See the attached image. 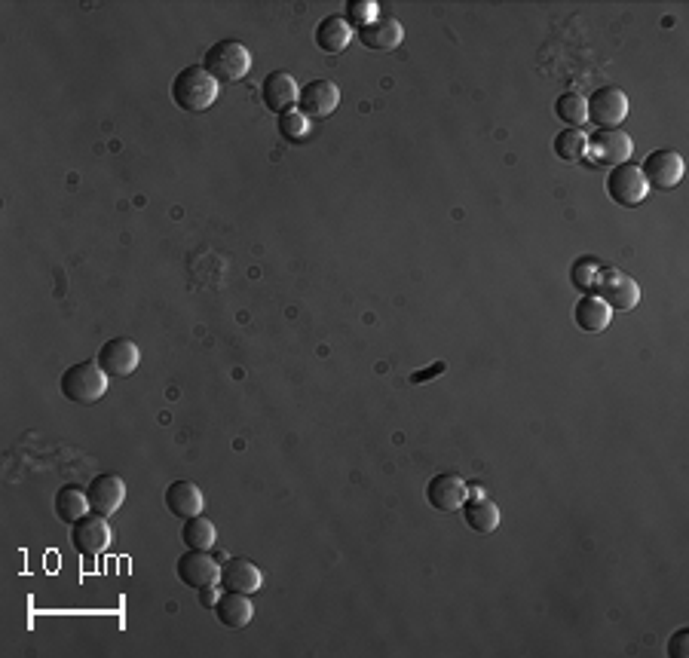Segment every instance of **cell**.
<instances>
[{"mask_svg": "<svg viewBox=\"0 0 689 658\" xmlns=\"http://www.w3.org/2000/svg\"><path fill=\"white\" fill-rule=\"evenodd\" d=\"M555 114L567 129H582L588 123V101L579 92H564L555 101Z\"/></svg>", "mask_w": 689, "mask_h": 658, "instance_id": "cell-25", "label": "cell"}, {"mask_svg": "<svg viewBox=\"0 0 689 658\" xmlns=\"http://www.w3.org/2000/svg\"><path fill=\"white\" fill-rule=\"evenodd\" d=\"M279 135L288 141V144H298L310 135V117L301 111V108H291L285 114H279Z\"/></svg>", "mask_w": 689, "mask_h": 658, "instance_id": "cell-28", "label": "cell"}, {"mask_svg": "<svg viewBox=\"0 0 689 658\" xmlns=\"http://www.w3.org/2000/svg\"><path fill=\"white\" fill-rule=\"evenodd\" d=\"M343 13H347L343 19H347V22L353 25V31H359V28H365V25H371V22H377V19L383 16L374 0H350L347 10H343Z\"/></svg>", "mask_w": 689, "mask_h": 658, "instance_id": "cell-29", "label": "cell"}, {"mask_svg": "<svg viewBox=\"0 0 689 658\" xmlns=\"http://www.w3.org/2000/svg\"><path fill=\"white\" fill-rule=\"evenodd\" d=\"M598 294L607 300L610 310H622V313L634 310L637 303H641V285H637L628 273L616 270V267H604Z\"/></svg>", "mask_w": 689, "mask_h": 658, "instance_id": "cell-11", "label": "cell"}, {"mask_svg": "<svg viewBox=\"0 0 689 658\" xmlns=\"http://www.w3.org/2000/svg\"><path fill=\"white\" fill-rule=\"evenodd\" d=\"M356 37L362 40L365 49H377V53H386V49H396L405 40V28H402V22L396 16H380L377 22L359 28Z\"/></svg>", "mask_w": 689, "mask_h": 658, "instance_id": "cell-18", "label": "cell"}, {"mask_svg": "<svg viewBox=\"0 0 689 658\" xmlns=\"http://www.w3.org/2000/svg\"><path fill=\"white\" fill-rule=\"evenodd\" d=\"M686 640H689V628L674 631V634H671V640H668V655H671V658H686V655H689Z\"/></svg>", "mask_w": 689, "mask_h": 658, "instance_id": "cell-30", "label": "cell"}, {"mask_svg": "<svg viewBox=\"0 0 689 658\" xmlns=\"http://www.w3.org/2000/svg\"><path fill=\"white\" fill-rule=\"evenodd\" d=\"M95 362L102 365V371L111 380H126L129 374H135L138 362H141V349L129 340V337H114L108 343H102L98 349Z\"/></svg>", "mask_w": 689, "mask_h": 658, "instance_id": "cell-7", "label": "cell"}, {"mask_svg": "<svg viewBox=\"0 0 689 658\" xmlns=\"http://www.w3.org/2000/svg\"><path fill=\"white\" fill-rule=\"evenodd\" d=\"M86 493H89V509L98 512V515H105V518H111L126 502V484H123L120 475H111V472L95 475L92 484L86 487Z\"/></svg>", "mask_w": 689, "mask_h": 658, "instance_id": "cell-14", "label": "cell"}, {"mask_svg": "<svg viewBox=\"0 0 689 658\" xmlns=\"http://www.w3.org/2000/svg\"><path fill=\"white\" fill-rule=\"evenodd\" d=\"M585 101H588V120L601 129H619V123L628 117V95L619 86H601Z\"/></svg>", "mask_w": 689, "mask_h": 658, "instance_id": "cell-6", "label": "cell"}, {"mask_svg": "<svg viewBox=\"0 0 689 658\" xmlns=\"http://www.w3.org/2000/svg\"><path fill=\"white\" fill-rule=\"evenodd\" d=\"M441 371H445V365L438 362V365H432V368H429V371H423V374H420V371H417V374H411V383H426L429 377H435V374H441Z\"/></svg>", "mask_w": 689, "mask_h": 658, "instance_id": "cell-32", "label": "cell"}, {"mask_svg": "<svg viewBox=\"0 0 689 658\" xmlns=\"http://www.w3.org/2000/svg\"><path fill=\"white\" fill-rule=\"evenodd\" d=\"M573 319L579 325V331L585 334H601L610 328V319H613V310L607 307V300L601 294H582L579 303L573 307Z\"/></svg>", "mask_w": 689, "mask_h": 658, "instance_id": "cell-17", "label": "cell"}, {"mask_svg": "<svg viewBox=\"0 0 689 658\" xmlns=\"http://www.w3.org/2000/svg\"><path fill=\"white\" fill-rule=\"evenodd\" d=\"M601 276H604V264L592 255H582L573 267H570V282L582 291V294H598V285H601Z\"/></svg>", "mask_w": 689, "mask_h": 658, "instance_id": "cell-26", "label": "cell"}, {"mask_svg": "<svg viewBox=\"0 0 689 658\" xmlns=\"http://www.w3.org/2000/svg\"><path fill=\"white\" fill-rule=\"evenodd\" d=\"M175 576L193 588V591H200L206 585H221V564L218 558H212L209 551H193L187 548L181 558L175 561Z\"/></svg>", "mask_w": 689, "mask_h": 658, "instance_id": "cell-5", "label": "cell"}, {"mask_svg": "<svg viewBox=\"0 0 689 658\" xmlns=\"http://www.w3.org/2000/svg\"><path fill=\"white\" fill-rule=\"evenodd\" d=\"M337 105H340V89L331 80H310L307 86H301L298 108L307 117H331Z\"/></svg>", "mask_w": 689, "mask_h": 658, "instance_id": "cell-15", "label": "cell"}, {"mask_svg": "<svg viewBox=\"0 0 689 658\" xmlns=\"http://www.w3.org/2000/svg\"><path fill=\"white\" fill-rule=\"evenodd\" d=\"M252 594H236L224 591L215 603V616L224 628H245L255 619V603L249 600Z\"/></svg>", "mask_w": 689, "mask_h": 658, "instance_id": "cell-20", "label": "cell"}, {"mask_svg": "<svg viewBox=\"0 0 689 658\" xmlns=\"http://www.w3.org/2000/svg\"><path fill=\"white\" fill-rule=\"evenodd\" d=\"M114 542V530L108 524L105 515H83L77 524H71V545L80 551V554H102L108 551Z\"/></svg>", "mask_w": 689, "mask_h": 658, "instance_id": "cell-10", "label": "cell"}, {"mask_svg": "<svg viewBox=\"0 0 689 658\" xmlns=\"http://www.w3.org/2000/svg\"><path fill=\"white\" fill-rule=\"evenodd\" d=\"M261 98H264L267 111L273 114H285L291 108H298V98H301L298 80L288 71H270L261 83Z\"/></svg>", "mask_w": 689, "mask_h": 658, "instance_id": "cell-13", "label": "cell"}, {"mask_svg": "<svg viewBox=\"0 0 689 658\" xmlns=\"http://www.w3.org/2000/svg\"><path fill=\"white\" fill-rule=\"evenodd\" d=\"M607 196L616 202V206H622V209H637V206H641V202L650 196V184H647L641 166H631V163L613 166L610 175H607Z\"/></svg>", "mask_w": 689, "mask_h": 658, "instance_id": "cell-4", "label": "cell"}, {"mask_svg": "<svg viewBox=\"0 0 689 658\" xmlns=\"http://www.w3.org/2000/svg\"><path fill=\"white\" fill-rule=\"evenodd\" d=\"M683 169L686 166H683V157L677 154V150H653L641 166L647 184L659 187V190H674L683 181Z\"/></svg>", "mask_w": 689, "mask_h": 658, "instance_id": "cell-12", "label": "cell"}, {"mask_svg": "<svg viewBox=\"0 0 689 658\" xmlns=\"http://www.w3.org/2000/svg\"><path fill=\"white\" fill-rule=\"evenodd\" d=\"M466 496H469V484L457 472H441V475L429 478V484H426V502L435 512H445V515L460 512Z\"/></svg>", "mask_w": 689, "mask_h": 658, "instance_id": "cell-9", "label": "cell"}, {"mask_svg": "<svg viewBox=\"0 0 689 658\" xmlns=\"http://www.w3.org/2000/svg\"><path fill=\"white\" fill-rule=\"evenodd\" d=\"M353 37H356V31H353V25H350L347 19H343V16H328V19H322V22L316 25V34H313L316 46L322 49V53H331V56L343 53V49L350 46Z\"/></svg>", "mask_w": 689, "mask_h": 658, "instance_id": "cell-21", "label": "cell"}, {"mask_svg": "<svg viewBox=\"0 0 689 658\" xmlns=\"http://www.w3.org/2000/svg\"><path fill=\"white\" fill-rule=\"evenodd\" d=\"M53 505H56V515H59L65 524H77L83 515L92 512V509H89V493H86L80 484H65V487H59Z\"/></svg>", "mask_w": 689, "mask_h": 658, "instance_id": "cell-23", "label": "cell"}, {"mask_svg": "<svg viewBox=\"0 0 689 658\" xmlns=\"http://www.w3.org/2000/svg\"><path fill=\"white\" fill-rule=\"evenodd\" d=\"M203 68L218 80V83H239L242 77H249L252 71V53L249 46L239 40H218L209 46V53L203 59Z\"/></svg>", "mask_w": 689, "mask_h": 658, "instance_id": "cell-2", "label": "cell"}, {"mask_svg": "<svg viewBox=\"0 0 689 658\" xmlns=\"http://www.w3.org/2000/svg\"><path fill=\"white\" fill-rule=\"evenodd\" d=\"M221 585H224V591L255 594L264 585V573L249 558H227L221 567Z\"/></svg>", "mask_w": 689, "mask_h": 658, "instance_id": "cell-16", "label": "cell"}, {"mask_svg": "<svg viewBox=\"0 0 689 658\" xmlns=\"http://www.w3.org/2000/svg\"><path fill=\"white\" fill-rule=\"evenodd\" d=\"M203 505H206L203 490L196 487L193 481H184V478H181V481H175V484L166 487V509H169L175 518H181V521L203 515Z\"/></svg>", "mask_w": 689, "mask_h": 658, "instance_id": "cell-19", "label": "cell"}, {"mask_svg": "<svg viewBox=\"0 0 689 658\" xmlns=\"http://www.w3.org/2000/svg\"><path fill=\"white\" fill-rule=\"evenodd\" d=\"M108 380L111 377L102 371V365H98V362H77L62 374L59 386H62V395L71 404H95V401L105 398Z\"/></svg>", "mask_w": 689, "mask_h": 658, "instance_id": "cell-3", "label": "cell"}, {"mask_svg": "<svg viewBox=\"0 0 689 658\" xmlns=\"http://www.w3.org/2000/svg\"><path fill=\"white\" fill-rule=\"evenodd\" d=\"M631 154H634V141L622 129H598L588 138L585 157H592L601 166H622L631 160Z\"/></svg>", "mask_w": 689, "mask_h": 658, "instance_id": "cell-8", "label": "cell"}, {"mask_svg": "<svg viewBox=\"0 0 689 658\" xmlns=\"http://www.w3.org/2000/svg\"><path fill=\"white\" fill-rule=\"evenodd\" d=\"M469 496H484V490H481V487H475V484H469Z\"/></svg>", "mask_w": 689, "mask_h": 658, "instance_id": "cell-33", "label": "cell"}, {"mask_svg": "<svg viewBox=\"0 0 689 658\" xmlns=\"http://www.w3.org/2000/svg\"><path fill=\"white\" fill-rule=\"evenodd\" d=\"M555 154L564 163H576L588 154V132L582 129H564L561 135H555Z\"/></svg>", "mask_w": 689, "mask_h": 658, "instance_id": "cell-27", "label": "cell"}, {"mask_svg": "<svg viewBox=\"0 0 689 658\" xmlns=\"http://www.w3.org/2000/svg\"><path fill=\"white\" fill-rule=\"evenodd\" d=\"M181 542L193 551H212L215 542H218V530L209 518L196 515V518H187L184 527H181Z\"/></svg>", "mask_w": 689, "mask_h": 658, "instance_id": "cell-24", "label": "cell"}, {"mask_svg": "<svg viewBox=\"0 0 689 658\" xmlns=\"http://www.w3.org/2000/svg\"><path fill=\"white\" fill-rule=\"evenodd\" d=\"M460 512H463L466 527L475 533H494L500 527V509H497V502L487 496H466Z\"/></svg>", "mask_w": 689, "mask_h": 658, "instance_id": "cell-22", "label": "cell"}, {"mask_svg": "<svg viewBox=\"0 0 689 658\" xmlns=\"http://www.w3.org/2000/svg\"><path fill=\"white\" fill-rule=\"evenodd\" d=\"M218 80L203 65H187L172 80V101L187 114H203L215 105Z\"/></svg>", "mask_w": 689, "mask_h": 658, "instance_id": "cell-1", "label": "cell"}, {"mask_svg": "<svg viewBox=\"0 0 689 658\" xmlns=\"http://www.w3.org/2000/svg\"><path fill=\"white\" fill-rule=\"evenodd\" d=\"M196 594H200V603L206 606V610H215V603H218V597H221L224 591H221L218 585H206V588H200Z\"/></svg>", "mask_w": 689, "mask_h": 658, "instance_id": "cell-31", "label": "cell"}]
</instances>
